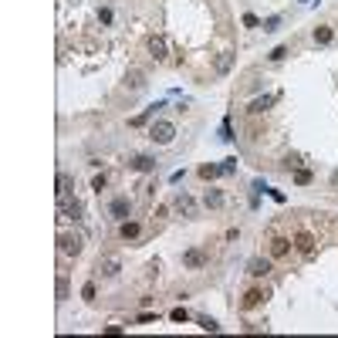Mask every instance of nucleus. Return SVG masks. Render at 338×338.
<instances>
[{
	"label": "nucleus",
	"instance_id": "obj_28",
	"mask_svg": "<svg viewBox=\"0 0 338 338\" xmlns=\"http://www.w3.org/2000/svg\"><path fill=\"white\" fill-rule=\"evenodd\" d=\"M169 318H173V322H186V318H190V311H186V308H173V311H169Z\"/></svg>",
	"mask_w": 338,
	"mask_h": 338
},
{
	"label": "nucleus",
	"instance_id": "obj_23",
	"mask_svg": "<svg viewBox=\"0 0 338 338\" xmlns=\"http://www.w3.org/2000/svg\"><path fill=\"white\" fill-rule=\"evenodd\" d=\"M125 81H129L132 88H142V85H145V74H142V71H136V68H132V71L125 74Z\"/></svg>",
	"mask_w": 338,
	"mask_h": 338
},
{
	"label": "nucleus",
	"instance_id": "obj_29",
	"mask_svg": "<svg viewBox=\"0 0 338 338\" xmlns=\"http://www.w3.org/2000/svg\"><path fill=\"white\" fill-rule=\"evenodd\" d=\"M284 54H288V48H284V44H277V48H274L267 58H271V61H284Z\"/></svg>",
	"mask_w": 338,
	"mask_h": 338
},
{
	"label": "nucleus",
	"instance_id": "obj_32",
	"mask_svg": "<svg viewBox=\"0 0 338 338\" xmlns=\"http://www.w3.org/2000/svg\"><path fill=\"white\" fill-rule=\"evenodd\" d=\"M81 298H85V301H95V284H85V288H81Z\"/></svg>",
	"mask_w": 338,
	"mask_h": 338
},
{
	"label": "nucleus",
	"instance_id": "obj_31",
	"mask_svg": "<svg viewBox=\"0 0 338 338\" xmlns=\"http://www.w3.org/2000/svg\"><path fill=\"white\" fill-rule=\"evenodd\" d=\"M65 298H68V281L58 277V301H65Z\"/></svg>",
	"mask_w": 338,
	"mask_h": 338
},
{
	"label": "nucleus",
	"instance_id": "obj_37",
	"mask_svg": "<svg viewBox=\"0 0 338 338\" xmlns=\"http://www.w3.org/2000/svg\"><path fill=\"white\" fill-rule=\"evenodd\" d=\"M331 186H335V190H338V169H335V173H331Z\"/></svg>",
	"mask_w": 338,
	"mask_h": 338
},
{
	"label": "nucleus",
	"instance_id": "obj_24",
	"mask_svg": "<svg viewBox=\"0 0 338 338\" xmlns=\"http://www.w3.org/2000/svg\"><path fill=\"white\" fill-rule=\"evenodd\" d=\"M234 173H237V159L230 156V159H223V162H220V176H234Z\"/></svg>",
	"mask_w": 338,
	"mask_h": 338
},
{
	"label": "nucleus",
	"instance_id": "obj_2",
	"mask_svg": "<svg viewBox=\"0 0 338 338\" xmlns=\"http://www.w3.org/2000/svg\"><path fill=\"white\" fill-rule=\"evenodd\" d=\"M81 247H85L81 234H68V230H61V234H58V250H61L65 257H78Z\"/></svg>",
	"mask_w": 338,
	"mask_h": 338
},
{
	"label": "nucleus",
	"instance_id": "obj_9",
	"mask_svg": "<svg viewBox=\"0 0 338 338\" xmlns=\"http://www.w3.org/2000/svg\"><path fill=\"white\" fill-rule=\"evenodd\" d=\"M149 54H153L156 61H166L169 44H166V37H162V34H153V37H149Z\"/></svg>",
	"mask_w": 338,
	"mask_h": 338
},
{
	"label": "nucleus",
	"instance_id": "obj_15",
	"mask_svg": "<svg viewBox=\"0 0 338 338\" xmlns=\"http://www.w3.org/2000/svg\"><path fill=\"white\" fill-rule=\"evenodd\" d=\"M129 169H136V173H153V169H156V159H153V156H132Z\"/></svg>",
	"mask_w": 338,
	"mask_h": 338
},
{
	"label": "nucleus",
	"instance_id": "obj_6",
	"mask_svg": "<svg viewBox=\"0 0 338 338\" xmlns=\"http://www.w3.org/2000/svg\"><path fill=\"white\" fill-rule=\"evenodd\" d=\"M314 234L311 230H298V234H294V250H298V254H305V257H311L314 254Z\"/></svg>",
	"mask_w": 338,
	"mask_h": 338
},
{
	"label": "nucleus",
	"instance_id": "obj_16",
	"mask_svg": "<svg viewBox=\"0 0 338 338\" xmlns=\"http://www.w3.org/2000/svg\"><path fill=\"white\" fill-rule=\"evenodd\" d=\"M74 190V176H68V173H61L58 176V200H68Z\"/></svg>",
	"mask_w": 338,
	"mask_h": 338
},
{
	"label": "nucleus",
	"instance_id": "obj_21",
	"mask_svg": "<svg viewBox=\"0 0 338 338\" xmlns=\"http://www.w3.org/2000/svg\"><path fill=\"white\" fill-rule=\"evenodd\" d=\"M220 176V166H213V162H203L200 166V179H217Z\"/></svg>",
	"mask_w": 338,
	"mask_h": 338
},
{
	"label": "nucleus",
	"instance_id": "obj_7",
	"mask_svg": "<svg viewBox=\"0 0 338 338\" xmlns=\"http://www.w3.org/2000/svg\"><path fill=\"white\" fill-rule=\"evenodd\" d=\"M264 301H267V291H264V288H250L247 294H243L240 308H243V311H250V308H260Z\"/></svg>",
	"mask_w": 338,
	"mask_h": 338
},
{
	"label": "nucleus",
	"instance_id": "obj_12",
	"mask_svg": "<svg viewBox=\"0 0 338 338\" xmlns=\"http://www.w3.org/2000/svg\"><path fill=\"white\" fill-rule=\"evenodd\" d=\"M331 41H335V27H331V24H318V27H314V44H318V48H328Z\"/></svg>",
	"mask_w": 338,
	"mask_h": 338
},
{
	"label": "nucleus",
	"instance_id": "obj_4",
	"mask_svg": "<svg viewBox=\"0 0 338 338\" xmlns=\"http://www.w3.org/2000/svg\"><path fill=\"white\" fill-rule=\"evenodd\" d=\"M132 210H136V203H132V196H115L112 203H108V213H112V220H129Z\"/></svg>",
	"mask_w": 338,
	"mask_h": 338
},
{
	"label": "nucleus",
	"instance_id": "obj_14",
	"mask_svg": "<svg viewBox=\"0 0 338 338\" xmlns=\"http://www.w3.org/2000/svg\"><path fill=\"white\" fill-rule=\"evenodd\" d=\"M139 234H142V223H136V220H122V223H119V237H122V240H136Z\"/></svg>",
	"mask_w": 338,
	"mask_h": 338
},
{
	"label": "nucleus",
	"instance_id": "obj_36",
	"mask_svg": "<svg viewBox=\"0 0 338 338\" xmlns=\"http://www.w3.org/2000/svg\"><path fill=\"white\" fill-rule=\"evenodd\" d=\"M267 193H271L274 203H284V193H281V190H267Z\"/></svg>",
	"mask_w": 338,
	"mask_h": 338
},
{
	"label": "nucleus",
	"instance_id": "obj_20",
	"mask_svg": "<svg viewBox=\"0 0 338 338\" xmlns=\"http://www.w3.org/2000/svg\"><path fill=\"white\" fill-rule=\"evenodd\" d=\"M196 325H200L203 331H220V322H217V318H210V314H200V318H196Z\"/></svg>",
	"mask_w": 338,
	"mask_h": 338
},
{
	"label": "nucleus",
	"instance_id": "obj_34",
	"mask_svg": "<svg viewBox=\"0 0 338 338\" xmlns=\"http://www.w3.org/2000/svg\"><path fill=\"white\" fill-rule=\"evenodd\" d=\"M243 27H260V21L254 14H243Z\"/></svg>",
	"mask_w": 338,
	"mask_h": 338
},
{
	"label": "nucleus",
	"instance_id": "obj_30",
	"mask_svg": "<svg viewBox=\"0 0 338 338\" xmlns=\"http://www.w3.org/2000/svg\"><path fill=\"white\" fill-rule=\"evenodd\" d=\"M105 186H108V176H105V173H102V176H95V179H91V190H98V193H102Z\"/></svg>",
	"mask_w": 338,
	"mask_h": 338
},
{
	"label": "nucleus",
	"instance_id": "obj_27",
	"mask_svg": "<svg viewBox=\"0 0 338 338\" xmlns=\"http://www.w3.org/2000/svg\"><path fill=\"white\" fill-rule=\"evenodd\" d=\"M220 139H223V142H230V139H234V129H230V119H223V125H220Z\"/></svg>",
	"mask_w": 338,
	"mask_h": 338
},
{
	"label": "nucleus",
	"instance_id": "obj_8",
	"mask_svg": "<svg viewBox=\"0 0 338 338\" xmlns=\"http://www.w3.org/2000/svg\"><path fill=\"white\" fill-rule=\"evenodd\" d=\"M291 243H294V240H288V237H271V247H267V250H271L274 260H281V257L291 254Z\"/></svg>",
	"mask_w": 338,
	"mask_h": 338
},
{
	"label": "nucleus",
	"instance_id": "obj_17",
	"mask_svg": "<svg viewBox=\"0 0 338 338\" xmlns=\"http://www.w3.org/2000/svg\"><path fill=\"white\" fill-rule=\"evenodd\" d=\"M271 105H274V95H264V98H254V102H250V105H247V112H250V115H264V112H267V108H271Z\"/></svg>",
	"mask_w": 338,
	"mask_h": 338
},
{
	"label": "nucleus",
	"instance_id": "obj_13",
	"mask_svg": "<svg viewBox=\"0 0 338 338\" xmlns=\"http://www.w3.org/2000/svg\"><path fill=\"white\" fill-rule=\"evenodd\" d=\"M119 271H122L119 257H102V260H98V274H102V277H115Z\"/></svg>",
	"mask_w": 338,
	"mask_h": 338
},
{
	"label": "nucleus",
	"instance_id": "obj_19",
	"mask_svg": "<svg viewBox=\"0 0 338 338\" xmlns=\"http://www.w3.org/2000/svg\"><path fill=\"white\" fill-rule=\"evenodd\" d=\"M203 203H206L210 210H220V206L227 203V196L220 193V190H206V196H203Z\"/></svg>",
	"mask_w": 338,
	"mask_h": 338
},
{
	"label": "nucleus",
	"instance_id": "obj_38",
	"mask_svg": "<svg viewBox=\"0 0 338 338\" xmlns=\"http://www.w3.org/2000/svg\"><path fill=\"white\" fill-rule=\"evenodd\" d=\"M301 4H308V0H301Z\"/></svg>",
	"mask_w": 338,
	"mask_h": 338
},
{
	"label": "nucleus",
	"instance_id": "obj_5",
	"mask_svg": "<svg viewBox=\"0 0 338 338\" xmlns=\"http://www.w3.org/2000/svg\"><path fill=\"white\" fill-rule=\"evenodd\" d=\"M81 213H85V206H81V200H58V220H74L78 223L81 220Z\"/></svg>",
	"mask_w": 338,
	"mask_h": 338
},
{
	"label": "nucleus",
	"instance_id": "obj_22",
	"mask_svg": "<svg viewBox=\"0 0 338 338\" xmlns=\"http://www.w3.org/2000/svg\"><path fill=\"white\" fill-rule=\"evenodd\" d=\"M230 65H234V54H220L217 58V74H227V71H230Z\"/></svg>",
	"mask_w": 338,
	"mask_h": 338
},
{
	"label": "nucleus",
	"instance_id": "obj_10",
	"mask_svg": "<svg viewBox=\"0 0 338 338\" xmlns=\"http://www.w3.org/2000/svg\"><path fill=\"white\" fill-rule=\"evenodd\" d=\"M271 260L274 257H254L247 264V274L250 277H267V274H271Z\"/></svg>",
	"mask_w": 338,
	"mask_h": 338
},
{
	"label": "nucleus",
	"instance_id": "obj_3",
	"mask_svg": "<svg viewBox=\"0 0 338 338\" xmlns=\"http://www.w3.org/2000/svg\"><path fill=\"white\" fill-rule=\"evenodd\" d=\"M210 264V250L206 247H190L183 250V267H190V271H200V267Z\"/></svg>",
	"mask_w": 338,
	"mask_h": 338
},
{
	"label": "nucleus",
	"instance_id": "obj_1",
	"mask_svg": "<svg viewBox=\"0 0 338 338\" xmlns=\"http://www.w3.org/2000/svg\"><path fill=\"white\" fill-rule=\"evenodd\" d=\"M149 139H153L156 145H169L173 139H176V125L166 119H156L153 125H149Z\"/></svg>",
	"mask_w": 338,
	"mask_h": 338
},
{
	"label": "nucleus",
	"instance_id": "obj_25",
	"mask_svg": "<svg viewBox=\"0 0 338 338\" xmlns=\"http://www.w3.org/2000/svg\"><path fill=\"white\" fill-rule=\"evenodd\" d=\"M311 169H294V183H298V186H308V183H311Z\"/></svg>",
	"mask_w": 338,
	"mask_h": 338
},
{
	"label": "nucleus",
	"instance_id": "obj_26",
	"mask_svg": "<svg viewBox=\"0 0 338 338\" xmlns=\"http://www.w3.org/2000/svg\"><path fill=\"white\" fill-rule=\"evenodd\" d=\"M260 27H264V34H274L277 27H281V17H267V21H264Z\"/></svg>",
	"mask_w": 338,
	"mask_h": 338
},
{
	"label": "nucleus",
	"instance_id": "obj_35",
	"mask_svg": "<svg viewBox=\"0 0 338 338\" xmlns=\"http://www.w3.org/2000/svg\"><path fill=\"white\" fill-rule=\"evenodd\" d=\"M153 318H156V314H149V311H142V314H139V318H136V322H139V325H149V322H153Z\"/></svg>",
	"mask_w": 338,
	"mask_h": 338
},
{
	"label": "nucleus",
	"instance_id": "obj_18",
	"mask_svg": "<svg viewBox=\"0 0 338 338\" xmlns=\"http://www.w3.org/2000/svg\"><path fill=\"white\" fill-rule=\"evenodd\" d=\"M159 108H162V102H156V105H153V108H145V112H142V115H136V119H129V125H132V129H139V125H145V122L153 119V115H156V112H159Z\"/></svg>",
	"mask_w": 338,
	"mask_h": 338
},
{
	"label": "nucleus",
	"instance_id": "obj_11",
	"mask_svg": "<svg viewBox=\"0 0 338 338\" xmlns=\"http://www.w3.org/2000/svg\"><path fill=\"white\" fill-rule=\"evenodd\" d=\"M173 210H179V213H186V217H196V203H193V196H190V193H176Z\"/></svg>",
	"mask_w": 338,
	"mask_h": 338
},
{
	"label": "nucleus",
	"instance_id": "obj_33",
	"mask_svg": "<svg viewBox=\"0 0 338 338\" xmlns=\"http://www.w3.org/2000/svg\"><path fill=\"white\" fill-rule=\"evenodd\" d=\"M98 21H102V24H112V10L102 7V10H98Z\"/></svg>",
	"mask_w": 338,
	"mask_h": 338
}]
</instances>
